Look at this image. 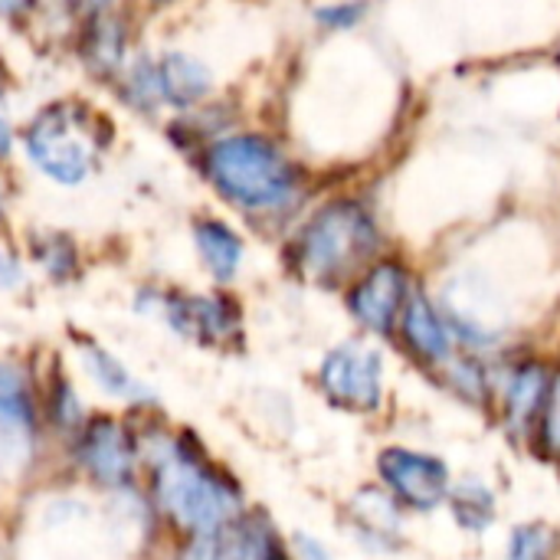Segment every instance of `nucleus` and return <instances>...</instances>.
Masks as SVG:
<instances>
[{"label": "nucleus", "mask_w": 560, "mask_h": 560, "mask_svg": "<svg viewBox=\"0 0 560 560\" xmlns=\"http://www.w3.org/2000/svg\"><path fill=\"white\" fill-rule=\"evenodd\" d=\"M187 167L223 213L266 236H285V230L312 203V177L305 161L282 135L249 118L203 144Z\"/></svg>", "instance_id": "f257e3e1"}, {"label": "nucleus", "mask_w": 560, "mask_h": 560, "mask_svg": "<svg viewBox=\"0 0 560 560\" xmlns=\"http://www.w3.org/2000/svg\"><path fill=\"white\" fill-rule=\"evenodd\" d=\"M138 440L148 479L144 499L180 538L223 528L246 512L240 479L207 453L194 430H151Z\"/></svg>", "instance_id": "f03ea898"}, {"label": "nucleus", "mask_w": 560, "mask_h": 560, "mask_svg": "<svg viewBox=\"0 0 560 560\" xmlns=\"http://www.w3.org/2000/svg\"><path fill=\"white\" fill-rule=\"evenodd\" d=\"M118 121L92 95L66 92L39 102L16 128V161L52 190H82L108 164Z\"/></svg>", "instance_id": "7ed1b4c3"}, {"label": "nucleus", "mask_w": 560, "mask_h": 560, "mask_svg": "<svg viewBox=\"0 0 560 560\" xmlns=\"http://www.w3.org/2000/svg\"><path fill=\"white\" fill-rule=\"evenodd\" d=\"M381 246L384 236L374 210L354 194H335L308 203L285 230L282 262L315 289H338L368 269L381 256Z\"/></svg>", "instance_id": "20e7f679"}, {"label": "nucleus", "mask_w": 560, "mask_h": 560, "mask_svg": "<svg viewBox=\"0 0 560 560\" xmlns=\"http://www.w3.org/2000/svg\"><path fill=\"white\" fill-rule=\"evenodd\" d=\"M131 308L158 322L177 341L203 351H236L246 335V312L233 289H187L171 282H141L131 292Z\"/></svg>", "instance_id": "39448f33"}, {"label": "nucleus", "mask_w": 560, "mask_h": 560, "mask_svg": "<svg viewBox=\"0 0 560 560\" xmlns=\"http://www.w3.org/2000/svg\"><path fill=\"white\" fill-rule=\"evenodd\" d=\"M72 466L105 492H131L141 476V440L131 423L115 413H89L66 440Z\"/></svg>", "instance_id": "423d86ee"}, {"label": "nucleus", "mask_w": 560, "mask_h": 560, "mask_svg": "<svg viewBox=\"0 0 560 560\" xmlns=\"http://www.w3.org/2000/svg\"><path fill=\"white\" fill-rule=\"evenodd\" d=\"M144 26L148 23L128 3V7L98 13L92 20H82L79 26L69 30L62 46L79 66V72L105 92L118 79V72L128 66V59L141 49Z\"/></svg>", "instance_id": "0eeeda50"}, {"label": "nucleus", "mask_w": 560, "mask_h": 560, "mask_svg": "<svg viewBox=\"0 0 560 560\" xmlns=\"http://www.w3.org/2000/svg\"><path fill=\"white\" fill-rule=\"evenodd\" d=\"M39 377L13 354H0V472L23 469L39 440Z\"/></svg>", "instance_id": "6e6552de"}, {"label": "nucleus", "mask_w": 560, "mask_h": 560, "mask_svg": "<svg viewBox=\"0 0 560 560\" xmlns=\"http://www.w3.org/2000/svg\"><path fill=\"white\" fill-rule=\"evenodd\" d=\"M318 387L338 407L351 413H371L384 400V358L368 341H341L325 351L318 364Z\"/></svg>", "instance_id": "1a4fd4ad"}, {"label": "nucleus", "mask_w": 560, "mask_h": 560, "mask_svg": "<svg viewBox=\"0 0 560 560\" xmlns=\"http://www.w3.org/2000/svg\"><path fill=\"white\" fill-rule=\"evenodd\" d=\"M410 272L400 259L377 256L345 285V305L351 318L371 335H390L410 299Z\"/></svg>", "instance_id": "9d476101"}, {"label": "nucleus", "mask_w": 560, "mask_h": 560, "mask_svg": "<svg viewBox=\"0 0 560 560\" xmlns=\"http://www.w3.org/2000/svg\"><path fill=\"white\" fill-rule=\"evenodd\" d=\"M148 52H151V69H154L164 118L190 112V108L203 105L207 98H213L217 92H223L220 72L203 52H197L184 43L148 46Z\"/></svg>", "instance_id": "9b49d317"}, {"label": "nucleus", "mask_w": 560, "mask_h": 560, "mask_svg": "<svg viewBox=\"0 0 560 560\" xmlns=\"http://www.w3.org/2000/svg\"><path fill=\"white\" fill-rule=\"evenodd\" d=\"M187 240H190L197 269L203 272L207 285L233 289L240 282L246 259H249L246 226L240 220H233L220 207L194 210L187 217Z\"/></svg>", "instance_id": "f8f14e48"}, {"label": "nucleus", "mask_w": 560, "mask_h": 560, "mask_svg": "<svg viewBox=\"0 0 560 560\" xmlns=\"http://www.w3.org/2000/svg\"><path fill=\"white\" fill-rule=\"evenodd\" d=\"M377 472L387 492L417 512H433L450 495V469L440 456L390 446L377 456Z\"/></svg>", "instance_id": "ddd939ff"}, {"label": "nucleus", "mask_w": 560, "mask_h": 560, "mask_svg": "<svg viewBox=\"0 0 560 560\" xmlns=\"http://www.w3.org/2000/svg\"><path fill=\"white\" fill-rule=\"evenodd\" d=\"M72 354L79 371L85 374V381L108 400L128 407L131 413L138 410H154L158 407V394L148 381H141L108 345H102L98 338L85 335V331H72L69 335Z\"/></svg>", "instance_id": "4468645a"}, {"label": "nucleus", "mask_w": 560, "mask_h": 560, "mask_svg": "<svg viewBox=\"0 0 560 560\" xmlns=\"http://www.w3.org/2000/svg\"><path fill=\"white\" fill-rule=\"evenodd\" d=\"M240 121H246L243 108H240V98L233 92H217L213 98H207L203 105L190 108V112H180V115H171L161 121V131H164V141L184 158L190 161L203 144H210L213 138L226 135L230 128H236Z\"/></svg>", "instance_id": "2eb2a0df"}, {"label": "nucleus", "mask_w": 560, "mask_h": 560, "mask_svg": "<svg viewBox=\"0 0 560 560\" xmlns=\"http://www.w3.org/2000/svg\"><path fill=\"white\" fill-rule=\"evenodd\" d=\"M20 249L30 262V272L56 289L75 285L85 276V249L79 236L62 226H26Z\"/></svg>", "instance_id": "dca6fc26"}, {"label": "nucleus", "mask_w": 560, "mask_h": 560, "mask_svg": "<svg viewBox=\"0 0 560 560\" xmlns=\"http://www.w3.org/2000/svg\"><path fill=\"white\" fill-rule=\"evenodd\" d=\"M400 335L407 341V348L427 361V364H446L450 354H453V338H450V328L446 322L440 318V312L433 308V302L413 289L404 312H400Z\"/></svg>", "instance_id": "f3484780"}, {"label": "nucleus", "mask_w": 560, "mask_h": 560, "mask_svg": "<svg viewBox=\"0 0 560 560\" xmlns=\"http://www.w3.org/2000/svg\"><path fill=\"white\" fill-rule=\"evenodd\" d=\"M220 560H285V548L259 512H243L220 528Z\"/></svg>", "instance_id": "a211bd4d"}, {"label": "nucleus", "mask_w": 560, "mask_h": 560, "mask_svg": "<svg viewBox=\"0 0 560 560\" xmlns=\"http://www.w3.org/2000/svg\"><path fill=\"white\" fill-rule=\"evenodd\" d=\"M351 525L361 545L374 551H390L400 545V512L394 499L381 489H361L351 502Z\"/></svg>", "instance_id": "6ab92c4d"}, {"label": "nucleus", "mask_w": 560, "mask_h": 560, "mask_svg": "<svg viewBox=\"0 0 560 560\" xmlns=\"http://www.w3.org/2000/svg\"><path fill=\"white\" fill-rule=\"evenodd\" d=\"M39 407H43V420L62 440H69L85 423V417H89L85 400H82L72 374L62 364H52L46 371V377L39 381Z\"/></svg>", "instance_id": "aec40b11"}, {"label": "nucleus", "mask_w": 560, "mask_h": 560, "mask_svg": "<svg viewBox=\"0 0 560 560\" xmlns=\"http://www.w3.org/2000/svg\"><path fill=\"white\" fill-rule=\"evenodd\" d=\"M548 371L541 364H522L512 374L509 394H505V410H509V423L515 430H528L538 413L545 410V397H548Z\"/></svg>", "instance_id": "412c9836"}, {"label": "nucleus", "mask_w": 560, "mask_h": 560, "mask_svg": "<svg viewBox=\"0 0 560 560\" xmlns=\"http://www.w3.org/2000/svg\"><path fill=\"white\" fill-rule=\"evenodd\" d=\"M453 502V518L466 532H486L495 522V495L486 482L479 479H463L450 492Z\"/></svg>", "instance_id": "4be33fe9"}, {"label": "nucleus", "mask_w": 560, "mask_h": 560, "mask_svg": "<svg viewBox=\"0 0 560 560\" xmlns=\"http://www.w3.org/2000/svg\"><path fill=\"white\" fill-rule=\"evenodd\" d=\"M131 0H46V10L36 23V30H49V23H56V36L59 43H66L69 30L79 26L82 20H92L98 13L128 7Z\"/></svg>", "instance_id": "5701e85b"}, {"label": "nucleus", "mask_w": 560, "mask_h": 560, "mask_svg": "<svg viewBox=\"0 0 560 560\" xmlns=\"http://www.w3.org/2000/svg\"><path fill=\"white\" fill-rule=\"evenodd\" d=\"M560 538L551 525L532 522V525H518L509 538V551L505 560H558Z\"/></svg>", "instance_id": "b1692460"}, {"label": "nucleus", "mask_w": 560, "mask_h": 560, "mask_svg": "<svg viewBox=\"0 0 560 560\" xmlns=\"http://www.w3.org/2000/svg\"><path fill=\"white\" fill-rule=\"evenodd\" d=\"M364 16H368V3L364 0H328V3L312 10L315 30H322L328 36L358 30L364 23Z\"/></svg>", "instance_id": "393cba45"}, {"label": "nucleus", "mask_w": 560, "mask_h": 560, "mask_svg": "<svg viewBox=\"0 0 560 560\" xmlns=\"http://www.w3.org/2000/svg\"><path fill=\"white\" fill-rule=\"evenodd\" d=\"M33 282L30 262L20 249V240L0 233V295H23Z\"/></svg>", "instance_id": "a878e982"}, {"label": "nucleus", "mask_w": 560, "mask_h": 560, "mask_svg": "<svg viewBox=\"0 0 560 560\" xmlns=\"http://www.w3.org/2000/svg\"><path fill=\"white\" fill-rule=\"evenodd\" d=\"M46 0H0V26L7 30H36Z\"/></svg>", "instance_id": "bb28decb"}, {"label": "nucleus", "mask_w": 560, "mask_h": 560, "mask_svg": "<svg viewBox=\"0 0 560 560\" xmlns=\"http://www.w3.org/2000/svg\"><path fill=\"white\" fill-rule=\"evenodd\" d=\"M545 446L560 456V374L548 384V397H545Z\"/></svg>", "instance_id": "cd10ccee"}, {"label": "nucleus", "mask_w": 560, "mask_h": 560, "mask_svg": "<svg viewBox=\"0 0 560 560\" xmlns=\"http://www.w3.org/2000/svg\"><path fill=\"white\" fill-rule=\"evenodd\" d=\"M16 194H20V184H16L13 164H0V233H10Z\"/></svg>", "instance_id": "c85d7f7f"}, {"label": "nucleus", "mask_w": 560, "mask_h": 560, "mask_svg": "<svg viewBox=\"0 0 560 560\" xmlns=\"http://www.w3.org/2000/svg\"><path fill=\"white\" fill-rule=\"evenodd\" d=\"M187 3H194V0H131V7L138 10V16H141L144 23L174 16V13H180Z\"/></svg>", "instance_id": "c756f323"}, {"label": "nucleus", "mask_w": 560, "mask_h": 560, "mask_svg": "<svg viewBox=\"0 0 560 560\" xmlns=\"http://www.w3.org/2000/svg\"><path fill=\"white\" fill-rule=\"evenodd\" d=\"M292 558L295 560H335L331 558V551L318 541V538H312V535H292Z\"/></svg>", "instance_id": "7c9ffc66"}, {"label": "nucleus", "mask_w": 560, "mask_h": 560, "mask_svg": "<svg viewBox=\"0 0 560 560\" xmlns=\"http://www.w3.org/2000/svg\"><path fill=\"white\" fill-rule=\"evenodd\" d=\"M0 98H10V72H7L3 56H0Z\"/></svg>", "instance_id": "2f4dec72"}]
</instances>
